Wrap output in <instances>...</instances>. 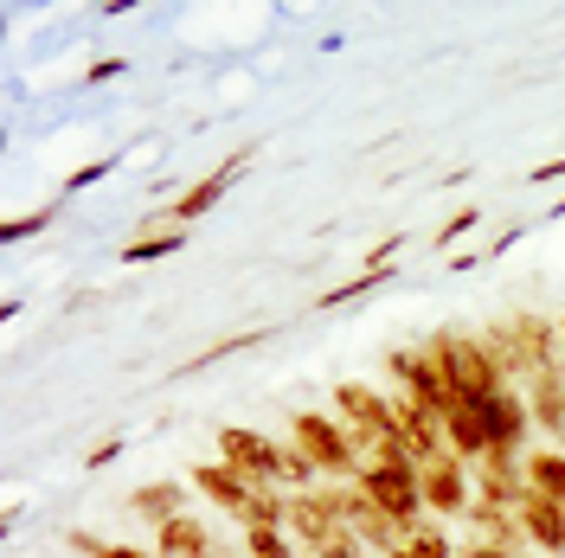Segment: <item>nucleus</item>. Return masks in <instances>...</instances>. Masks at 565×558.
I'll use <instances>...</instances> for the list:
<instances>
[{"mask_svg":"<svg viewBox=\"0 0 565 558\" xmlns=\"http://www.w3.org/2000/svg\"><path fill=\"white\" fill-rule=\"evenodd\" d=\"M482 347L489 360L501 366V379L527 385L540 373H553L559 366V321H546V314H501L489 334H482Z\"/></svg>","mask_w":565,"mask_h":558,"instance_id":"f257e3e1","label":"nucleus"},{"mask_svg":"<svg viewBox=\"0 0 565 558\" xmlns=\"http://www.w3.org/2000/svg\"><path fill=\"white\" fill-rule=\"evenodd\" d=\"M424 353H430V366L450 379V391L457 398H469V405H482V398H494L501 391V366L489 360V347L482 341H469V334H457V328H437L430 341H424Z\"/></svg>","mask_w":565,"mask_h":558,"instance_id":"f03ea898","label":"nucleus"},{"mask_svg":"<svg viewBox=\"0 0 565 558\" xmlns=\"http://www.w3.org/2000/svg\"><path fill=\"white\" fill-rule=\"evenodd\" d=\"M334 411H341V423H348V437H353V450H360V462H366V450H373V443L398 437V411H392V398H380L373 385H360V379H341V385H334Z\"/></svg>","mask_w":565,"mask_h":558,"instance_id":"7ed1b4c3","label":"nucleus"},{"mask_svg":"<svg viewBox=\"0 0 565 558\" xmlns=\"http://www.w3.org/2000/svg\"><path fill=\"white\" fill-rule=\"evenodd\" d=\"M289 443L309 455L321 475H360V450H353L348 423L321 418V411H296L289 418Z\"/></svg>","mask_w":565,"mask_h":558,"instance_id":"20e7f679","label":"nucleus"},{"mask_svg":"<svg viewBox=\"0 0 565 558\" xmlns=\"http://www.w3.org/2000/svg\"><path fill=\"white\" fill-rule=\"evenodd\" d=\"M353 489L366 494L380 514H392L405 533L418 526V514H424V482H418V469H380V462H360Z\"/></svg>","mask_w":565,"mask_h":558,"instance_id":"39448f33","label":"nucleus"},{"mask_svg":"<svg viewBox=\"0 0 565 558\" xmlns=\"http://www.w3.org/2000/svg\"><path fill=\"white\" fill-rule=\"evenodd\" d=\"M386 373L398 379V391H405V398H418L430 418H450V411L462 405L457 391H450V379L430 366V353H424V347H392L386 353Z\"/></svg>","mask_w":565,"mask_h":558,"instance_id":"423d86ee","label":"nucleus"},{"mask_svg":"<svg viewBox=\"0 0 565 558\" xmlns=\"http://www.w3.org/2000/svg\"><path fill=\"white\" fill-rule=\"evenodd\" d=\"M218 462H232L238 475L264 482V489L282 482V443H270L264 430H245V423H225L218 430Z\"/></svg>","mask_w":565,"mask_h":558,"instance_id":"0eeeda50","label":"nucleus"},{"mask_svg":"<svg viewBox=\"0 0 565 558\" xmlns=\"http://www.w3.org/2000/svg\"><path fill=\"white\" fill-rule=\"evenodd\" d=\"M418 482H424V507H430V514H469V507H476V494H469L476 475H469L462 455H437V462H424Z\"/></svg>","mask_w":565,"mask_h":558,"instance_id":"6e6552de","label":"nucleus"},{"mask_svg":"<svg viewBox=\"0 0 565 558\" xmlns=\"http://www.w3.org/2000/svg\"><path fill=\"white\" fill-rule=\"evenodd\" d=\"M245 168H250V148H238V154H225V161H218V168H212L206 180H193V186L180 193L174 206H168V218H174V225H186V218H200V212H212L218 200H225V193H232V186H238V180H245Z\"/></svg>","mask_w":565,"mask_h":558,"instance_id":"1a4fd4ad","label":"nucleus"},{"mask_svg":"<svg viewBox=\"0 0 565 558\" xmlns=\"http://www.w3.org/2000/svg\"><path fill=\"white\" fill-rule=\"evenodd\" d=\"M482 423H489V450H521L527 443V430H533V405H527V391H514V385H501L494 398H482Z\"/></svg>","mask_w":565,"mask_h":558,"instance_id":"9d476101","label":"nucleus"},{"mask_svg":"<svg viewBox=\"0 0 565 558\" xmlns=\"http://www.w3.org/2000/svg\"><path fill=\"white\" fill-rule=\"evenodd\" d=\"M186 482H200V494H206V501H218L225 514H238V521H245L250 494H257V482H250V475H238L232 462H200Z\"/></svg>","mask_w":565,"mask_h":558,"instance_id":"9b49d317","label":"nucleus"},{"mask_svg":"<svg viewBox=\"0 0 565 558\" xmlns=\"http://www.w3.org/2000/svg\"><path fill=\"white\" fill-rule=\"evenodd\" d=\"M514 514H521V533H527L533 552H565V507H553L546 494L527 489V501H521Z\"/></svg>","mask_w":565,"mask_h":558,"instance_id":"f8f14e48","label":"nucleus"},{"mask_svg":"<svg viewBox=\"0 0 565 558\" xmlns=\"http://www.w3.org/2000/svg\"><path fill=\"white\" fill-rule=\"evenodd\" d=\"M154 552L161 558H212V526L193 521V514H174V521L154 526Z\"/></svg>","mask_w":565,"mask_h":558,"instance_id":"ddd939ff","label":"nucleus"},{"mask_svg":"<svg viewBox=\"0 0 565 558\" xmlns=\"http://www.w3.org/2000/svg\"><path fill=\"white\" fill-rule=\"evenodd\" d=\"M444 443H450V455H462V462H482V455H489V423H482V405H469V398H462L457 411L444 418Z\"/></svg>","mask_w":565,"mask_h":558,"instance_id":"4468645a","label":"nucleus"},{"mask_svg":"<svg viewBox=\"0 0 565 558\" xmlns=\"http://www.w3.org/2000/svg\"><path fill=\"white\" fill-rule=\"evenodd\" d=\"M334 526H341V521L321 507L316 494H289V514H282V533H289V539H302V546L316 552V546L328 539V533H334Z\"/></svg>","mask_w":565,"mask_h":558,"instance_id":"2eb2a0df","label":"nucleus"},{"mask_svg":"<svg viewBox=\"0 0 565 558\" xmlns=\"http://www.w3.org/2000/svg\"><path fill=\"white\" fill-rule=\"evenodd\" d=\"M469 526H476V539H489V546H508V552H521V514L514 507H494V501H476L469 507Z\"/></svg>","mask_w":565,"mask_h":558,"instance_id":"dca6fc26","label":"nucleus"},{"mask_svg":"<svg viewBox=\"0 0 565 558\" xmlns=\"http://www.w3.org/2000/svg\"><path fill=\"white\" fill-rule=\"evenodd\" d=\"M527 405H533V423H540V430L565 437V385H559V366H553V373H540V379H527Z\"/></svg>","mask_w":565,"mask_h":558,"instance_id":"f3484780","label":"nucleus"},{"mask_svg":"<svg viewBox=\"0 0 565 558\" xmlns=\"http://www.w3.org/2000/svg\"><path fill=\"white\" fill-rule=\"evenodd\" d=\"M527 489H533V494H546L553 507H565V450L527 455Z\"/></svg>","mask_w":565,"mask_h":558,"instance_id":"a211bd4d","label":"nucleus"},{"mask_svg":"<svg viewBox=\"0 0 565 558\" xmlns=\"http://www.w3.org/2000/svg\"><path fill=\"white\" fill-rule=\"evenodd\" d=\"M180 501H186V489H180V482H148V489L129 494V507H136L141 521H154V526H161V521H174V514H180Z\"/></svg>","mask_w":565,"mask_h":558,"instance_id":"6ab92c4d","label":"nucleus"},{"mask_svg":"<svg viewBox=\"0 0 565 558\" xmlns=\"http://www.w3.org/2000/svg\"><path fill=\"white\" fill-rule=\"evenodd\" d=\"M186 245V225H168V232H141L122 245V264H154V257H174Z\"/></svg>","mask_w":565,"mask_h":558,"instance_id":"aec40b11","label":"nucleus"},{"mask_svg":"<svg viewBox=\"0 0 565 558\" xmlns=\"http://www.w3.org/2000/svg\"><path fill=\"white\" fill-rule=\"evenodd\" d=\"M386 558H457V552H450V539H444L437 526H412V533H405Z\"/></svg>","mask_w":565,"mask_h":558,"instance_id":"412c9836","label":"nucleus"},{"mask_svg":"<svg viewBox=\"0 0 565 558\" xmlns=\"http://www.w3.org/2000/svg\"><path fill=\"white\" fill-rule=\"evenodd\" d=\"M245 558H296L282 526H245Z\"/></svg>","mask_w":565,"mask_h":558,"instance_id":"4be33fe9","label":"nucleus"},{"mask_svg":"<svg viewBox=\"0 0 565 558\" xmlns=\"http://www.w3.org/2000/svg\"><path fill=\"white\" fill-rule=\"evenodd\" d=\"M380 282H392V270H360V277L334 282V289H321V309H341V302H353V296H366V289H380Z\"/></svg>","mask_w":565,"mask_h":558,"instance_id":"5701e85b","label":"nucleus"},{"mask_svg":"<svg viewBox=\"0 0 565 558\" xmlns=\"http://www.w3.org/2000/svg\"><path fill=\"white\" fill-rule=\"evenodd\" d=\"M245 347H264V328H250V334H232V341H212L186 373H206V366H218V360H232V353H245Z\"/></svg>","mask_w":565,"mask_h":558,"instance_id":"b1692460","label":"nucleus"},{"mask_svg":"<svg viewBox=\"0 0 565 558\" xmlns=\"http://www.w3.org/2000/svg\"><path fill=\"white\" fill-rule=\"evenodd\" d=\"M316 558H366V539H360L353 526H334V533L316 546Z\"/></svg>","mask_w":565,"mask_h":558,"instance_id":"393cba45","label":"nucleus"},{"mask_svg":"<svg viewBox=\"0 0 565 558\" xmlns=\"http://www.w3.org/2000/svg\"><path fill=\"white\" fill-rule=\"evenodd\" d=\"M71 552H84V558H161V552H136V546H109V539H90V533H71Z\"/></svg>","mask_w":565,"mask_h":558,"instance_id":"a878e982","label":"nucleus"},{"mask_svg":"<svg viewBox=\"0 0 565 558\" xmlns=\"http://www.w3.org/2000/svg\"><path fill=\"white\" fill-rule=\"evenodd\" d=\"M52 218H58V206H45V212H20V218H7V225H0V238H7V245H20V238L45 232Z\"/></svg>","mask_w":565,"mask_h":558,"instance_id":"bb28decb","label":"nucleus"},{"mask_svg":"<svg viewBox=\"0 0 565 558\" xmlns=\"http://www.w3.org/2000/svg\"><path fill=\"white\" fill-rule=\"evenodd\" d=\"M405 250V232H392V238H380V245L366 250V270H392V257Z\"/></svg>","mask_w":565,"mask_h":558,"instance_id":"cd10ccee","label":"nucleus"},{"mask_svg":"<svg viewBox=\"0 0 565 558\" xmlns=\"http://www.w3.org/2000/svg\"><path fill=\"white\" fill-rule=\"evenodd\" d=\"M476 218H482V212H476V206H462L457 218H450V225L437 232V245H457V238H462V232H469V225H476Z\"/></svg>","mask_w":565,"mask_h":558,"instance_id":"c85d7f7f","label":"nucleus"},{"mask_svg":"<svg viewBox=\"0 0 565 558\" xmlns=\"http://www.w3.org/2000/svg\"><path fill=\"white\" fill-rule=\"evenodd\" d=\"M109 174V161H84V168H77V174H65V186L71 193H77V186H97V180Z\"/></svg>","mask_w":565,"mask_h":558,"instance_id":"c756f323","label":"nucleus"},{"mask_svg":"<svg viewBox=\"0 0 565 558\" xmlns=\"http://www.w3.org/2000/svg\"><path fill=\"white\" fill-rule=\"evenodd\" d=\"M457 558H521V552H508V546H489V539H469Z\"/></svg>","mask_w":565,"mask_h":558,"instance_id":"7c9ffc66","label":"nucleus"},{"mask_svg":"<svg viewBox=\"0 0 565 558\" xmlns=\"http://www.w3.org/2000/svg\"><path fill=\"white\" fill-rule=\"evenodd\" d=\"M116 455H122V437H104V443L90 450V469H104V462H116Z\"/></svg>","mask_w":565,"mask_h":558,"instance_id":"2f4dec72","label":"nucleus"},{"mask_svg":"<svg viewBox=\"0 0 565 558\" xmlns=\"http://www.w3.org/2000/svg\"><path fill=\"white\" fill-rule=\"evenodd\" d=\"M122 71H129L122 58H97V65H90V84H109V77H122Z\"/></svg>","mask_w":565,"mask_h":558,"instance_id":"473e14b6","label":"nucleus"},{"mask_svg":"<svg viewBox=\"0 0 565 558\" xmlns=\"http://www.w3.org/2000/svg\"><path fill=\"white\" fill-rule=\"evenodd\" d=\"M559 174H565V161H540V168H533L527 180H559Z\"/></svg>","mask_w":565,"mask_h":558,"instance_id":"72a5a7b5","label":"nucleus"},{"mask_svg":"<svg viewBox=\"0 0 565 558\" xmlns=\"http://www.w3.org/2000/svg\"><path fill=\"white\" fill-rule=\"evenodd\" d=\"M559 341H565V314H559Z\"/></svg>","mask_w":565,"mask_h":558,"instance_id":"f704fd0d","label":"nucleus"}]
</instances>
